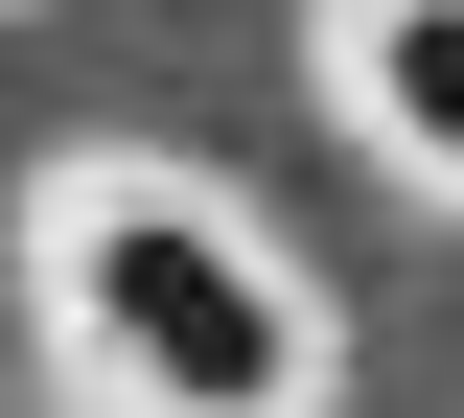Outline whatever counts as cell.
Here are the masks:
<instances>
[{"instance_id": "1", "label": "cell", "mask_w": 464, "mask_h": 418, "mask_svg": "<svg viewBox=\"0 0 464 418\" xmlns=\"http://www.w3.org/2000/svg\"><path fill=\"white\" fill-rule=\"evenodd\" d=\"M47 326L116 418H325V302L232 233L209 186H47Z\"/></svg>"}, {"instance_id": "2", "label": "cell", "mask_w": 464, "mask_h": 418, "mask_svg": "<svg viewBox=\"0 0 464 418\" xmlns=\"http://www.w3.org/2000/svg\"><path fill=\"white\" fill-rule=\"evenodd\" d=\"M325 70L372 117V163L464 209V0H325Z\"/></svg>"}]
</instances>
